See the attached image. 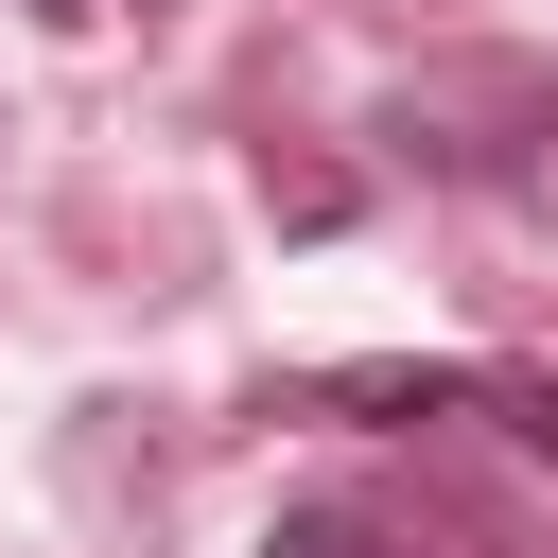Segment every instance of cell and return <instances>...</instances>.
I'll list each match as a JSON object with an SVG mask.
<instances>
[{"mask_svg": "<svg viewBox=\"0 0 558 558\" xmlns=\"http://www.w3.org/2000/svg\"><path fill=\"white\" fill-rule=\"evenodd\" d=\"M87 17H174V0H87Z\"/></svg>", "mask_w": 558, "mask_h": 558, "instance_id": "obj_5", "label": "cell"}, {"mask_svg": "<svg viewBox=\"0 0 558 558\" xmlns=\"http://www.w3.org/2000/svg\"><path fill=\"white\" fill-rule=\"evenodd\" d=\"M471 401H488V418H506V436L558 471V366H471Z\"/></svg>", "mask_w": 558, "mask_h": 558, "instance_id": "obj_4", "label": "cell"}, {"mask_svg": "<svg viewBox=\"0 0 558 558\" xmlns=\"http://www.w3.org/2000/svg\"><path fill=\"white\" fill-rule=\"evenodd\" d=\"M366 140L401 174H453V192H506L558 227V52H436L366 105Z\"/></svg>", "mask_w": 558, "mask_h": 558, "instance_id": "obj_1", "label": "cell"}, {"mask_svg": "<svg viewBox=\"0 0 558 558\" xmlns=\"http://www.w3.org/2000/svg\"><path fill=\"white\" fill-rule=\"evenodd\" d=\"M244 558H418V541H401V523H366V506H279Z\"/></svg>", "mask_w": 558, "mask_h": 558, "instance_id": "obj_3", "label": "cell"}, {"mask_svg": "<svg viewBox=\"0 0 558 558\" xmlns=\"http://www.w3.org/2000/svg\"><path fill=\"white\" fill-rule=\"evenodd\" d=\"M35 17H87V0H35Z\"/></svg>", "mask_w": 558, "mask_h": 558, "instance_id": "obj_6", "label": "cell"}, {"mask_svg": "<svg viewBox=\"0 0 558 558\" xmlns=\"http://www.w3.org/2000/svg\"><path fill=\"white\" fill-rule=\"evenodd\" d=\"M314 401H349V418H453V401H471V366H331Z\"/></svg>", "mask_w": 558, "mask_h": 558, "instance_id": "obj_2", "label": "cell"}]
</instances>
